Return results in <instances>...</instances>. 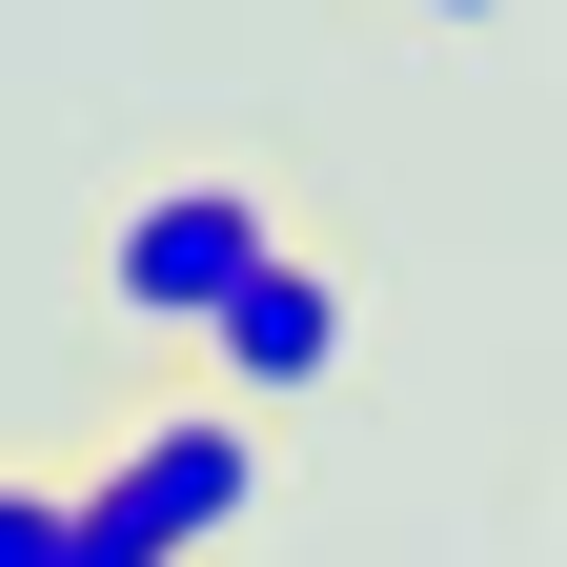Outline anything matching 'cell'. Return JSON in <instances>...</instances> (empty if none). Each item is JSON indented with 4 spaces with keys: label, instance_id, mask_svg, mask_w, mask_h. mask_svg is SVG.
Returning <instances> with one entry per match:
<instances>
[{
    "label": "cell",
    "instance_id": "cell-3",
    "mask_svg": "<svg viewBox=\"0 0 567 567\" xmlns=\"http://www.w3.org/2000/svg\"><path fill=\"white\" fill-rule=\"evenodd\" d=\"M203 365H224V405H244V425H264V405H305V385L344 365V284H324L305 244H264V264H244V305L203 324Z\"/></svg>",
    "mask_w": 567,
    "mask_h": 567
},
{
    "label": "cell",
    "instance_id": "cell-2",
    "mask_svg": "<svg viewBox=\"0 0 567 567\" xmlns=\"http://www.w3.org/2000/svg\"><path fill=\"white\" fill-rule=\"evenodd\" d=\"M284 224H264V183H142L122 203V244H102V305L122 324H163V344H203L244 305V264H264Z\"/></svg>",
    "mask_w": 567,
    "mask_h": 567
},
{
    "label": "cell",
    "instance_id": "cell-6",
    "mask_svg": "<svg viewBox=\"0 0 567 567\" xmlns=\"http://www.w3.org/2000/svg\"><path fill=\"white\" fill-rule=\"evenodd\" d=\"M425 21H507V0H425Z\"/></svg>",
    "mask_w": 567,
    "mask_h": 567
},
{
    "label": "cell",
    "instance_id": "cell-1",
    "mask_svg": "<svg viewBox=\"0 0 567 567\" xmlns=\"http://www.w3.org/2000/svg\"><path fill=\"white\" fill-rule=\"evenodd\" d=\"M82 507L142 547V567H183V547H224L264 507V425L244 405H163V425H122V466H82Z\"/></svg>",
    "mask_w": 567,
    "mask_h": 567
},
{
    "label": "cell",
    "instance_id": "cell-5",
    "mask_svg": "<svg viewBox=\"0 0 567 567\" xmlns=\"http://www.w3.org/2000/svg\"><path fill=\"white\" fill-rule=\"evenodd\" d=\"M61 567H142V547H122V527H102V507H82V547H61Z\"/></svg>",
    "mask_w": 567,
    "mask_h": 567
},
{
    "label": "cell",
    "instance_id": "cell-4",
    "mask_svg": "<svg viewBox=\"0 0 567 567\" xmlns=\"http://www.w3.org/2000/svg\"><path fill=\"white\" fill-rule=\"evenodd\" d=\"M82 547V486H41V466H0V567H61Z\"/></svg>",
    "mask_w": 567,
    "mask_h": 567
}]
</instances>
